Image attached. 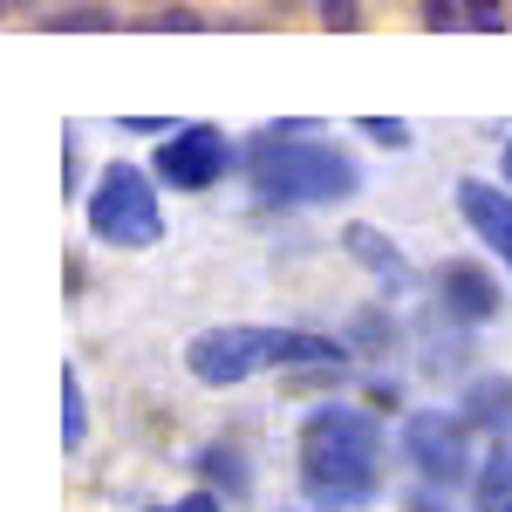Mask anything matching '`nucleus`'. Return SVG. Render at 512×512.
I'll use <instances>...</instances> for the list:
<instances>
[{
	"label": "nucleus",
	"instance_id": "nucleus-1",
	"mask_svg": "<svg viewBox=\"0 0 512 512\" xmlns=\"http://www.w3.org/2000/svg\"><path fill=\"white\" fill-rule=\"evenodd\" d=\"M376 458H383V431L355 403H328L301 424V485L321 512L369 506L376 499Z\"/></svg>",
	"mask_w": 512,
	"mask_h": 512
},
{
	"label": "nucleus",
	"instance_id": "nucleus-2",
	"mask_svg": "<svg viewBox=\"0 0 512 512\" xmlns=\"http://www.w3.org/2000/svg\"><path fill=\"white\" fill-rule=\"evenodd\" d=\"M280 362H301V369H342L349 355L335 349L328 335H294V328H205L185 349V369L198 383L226 390V383H246L260 369H280Z\"/></svg>",
	"mask_w": 512,
	"mask_h": 512
},
{
	"label": "nucleus",
	"instance_id": "nucleus-3",
	"mask_svg": "<svg viewBox=\"0 0 512 512\" xmlns=\"http://www.w3.org/2000/svg\"><path fill=\"white\" fill-rule=\"evenodd\" d=\"M246 178L267 205H328V198L355 192V164L315 137H267L246 158Z\"/></svg>",
	"mask_w": 512,
	"mask_h": 512
},
{
	"label": "nucleus",
	"instance_id": "nucleus-4",
	"mask_svg": "<svg viewBox=\"0 0 512 512\" xmlns=\"http://www.w3.org/2000/svg\"><path fill=\"white\" fill-rule=\"evenodd\" d=\"M89 233L110 239V246H151L164 233L158 198H151V178L137 164H110L89 192Z\"/></svg>",
	"mask_w": 512,
	"mask_h": 512
},
{
	"label": "nucleus",
	"instance_id": "nucleus-5",
	"mask_svg": "<svg viewBox=\"0 0 512 512\" xmlns=\"http://www.w3.org/2000/svg\"><path fill=\"white\" fill-rule=\"evenodd\" d=\"M226 164H233V144H226L212 123H185V130H171V137L158 144V178H164V185H178V192H205V185H219Z\"/></svg>",
	"mask_w": 512,
	"mask_h": 512
},
{
	"label": "nucleus",
	"instance_id": "nucleus-6",
	"mask_svg": "<svg viewBox=\"0 0 512 512\" xmlns=\"http://www.w3.org/2000/svg\"><path fill=\"white\" fill-rule=\"evenodd\" d=\"M403 458L431 485H458L465 472V417H444V410H417L403 417Z\"/></svg>",
	"mask_w": 512,
	"mask_h": 512
},
{
	"label": "nucleus",
	"instance_id": "nucleus-7",
	"mask_svg": "<svg viewBox=\"0 0 512 512\" xmlns=\"http://www.w3.org/2000/svg\"><path fill=\"white\" fill-rule=\"evenodd\" d=\"M437 294H444V315L451 321H492L499 315V287H492V274L478 267V260H444L437 267Z\"/></svg>",
	"mask_w": 512,
	"mask_h": 512
},
{
	"label": "nucleus",
	"instance_id": "nucleus-8",
	"mask_svg": "<svg viewBox=\"0 0 512 512\" xmlns=\"http://www.w3.org/2000/svg\"><path fill=\"white\" fill-rule=\"evenodd\" d=\"M458 212L506 253V267H512V198L499 185H485V178H458Z\"/></svg>",
	"mask_w": 512,
	"mask_h": 512
},
{
	"label": "nucleus",
	"instance_id": "nucleus-9",
	"mask_svg": "<svg viewBox=\"0 0 512 512\" xmlns=\"http://www.w3.org/2000/svg\"><path fill=\"white\" fill-rule=\"evenodd\" d=\"M465 424H485V431L512 424V383H506V376H485V383H472V396H465Z\"/></svg>",
	"mask_w": 512,
	"mask_h": 512
},
{
	"label": "nucleus",
	"instance_id": "nucleus-10",
	"mask_svg": "<svg viewBox=\"0 0 512 512\" xmlns=\"http://www.w3.org/2000/svg\"><path fill=\"white\" fill-rule=\"evenodd\" d=\"M342 239L355 246V260H362L369 274H383V280H403V253H396V246H390L383 233H376V226H349Z\"/></svg>",
	"mask_w": 512,
	"mask_h": 512
},
{
	"label": "nucleus",
	"instance_id": "nucleus-11",
	"mask_svg": "<svg viewBox=\"0 0 512 512\" xmlns=\"http://www.w3.org/2000/svg\"><path fill=\"white\" fill-rule=\"evenodd\" d=\"M478 512H512V444H499L478 472Z\"/></svg>",
	"mask_w": 512,
	"mask_h": 512
},
{
	"label": "nucleus",
	"instance_id": "nucleus-12",
	"mask_svg": "<svg viewBox=\"0 0 512 512\" xmlns=\"http://www.w3.org/2000/svg\"><path fill=\"white\" fill-rule=\"evenodd\" d=\"M205 478H212V485H219V492H246V458H239V451H226V444H212V451H205Z\"/></svg>",
	"mask_w": 512,
	"mask_h": 512
},
{
	"label": "nucleus",
	"instance_id": "nucleus-13",
	"mask_svg": "<svg viewBox=\"0 0 512 512\" xmlns=\"http://www.w3.org/2000/svg\"><path fill=\"white\" fill-rule=\"evenodd\" d=\"M458 14L472 21L478 35H499L506 28V0H458Z\"/></svg>",
	"mask_w": 512,
	"mask_h": 512
},
{
	"label": "nucleus",
	"instance_id": "nucleus-14",
	"mask_svg": "<svg viewBox=\"0 0 512 512\" xmlns=\"http://www.w3.org/2000/svg\"><path fill=\"white\" fill-rule=\"evenodd\" d=\"M355 21H362V0H321V28L328 35H349Z\"/></svg>",
	"mask_w": 512,
	"mask_h": 512
},
{
	"label": "nucleus",
	"instance_id": "nucleus-15",
	"mask_svg": "<svg viewBox=\"0 0 512 512\" xmlns=\"http://www.w3.org/2000/svg\"><path fill=\"white\" fill-rule=\"evenodd\" d=\"M62 437L82 444V390H76V376H62Z\"/></svg>",
	"mask_w": 512,
	"mask_h": 512
},
{
	"label": "nucleus",
	"instance_id": "nucleus-16",
	"mask_svg": "<svg viewBox=\"0 0 512 512\" xmlns=\"http://www.w3.org/2000/svg\"><path fill=\"white\" fill-rule=\"evenodd\" d=\"M362 130H369V137H383L390 151H403V144H410V130H403V123H390V117H362Z\"/></svg>",
	"mask_w": 512,
	"mask_h": 512
},
{
	"label": "nucleus",
	"instance_id": "nucleus-17",
	"mask_svg": "<svg viewBox=\"0 0 512 512\" xmlns=\"http://www.w3.org/2000/svg\"><path fill=\"white\" fill-rule=\"evenodd\" d=\"M151 512H219L212 492H192V499H178V506H151Z\"/></svg>",
	"mask_w": 512,
	"mask_h": 512
},
{
	"label": "nucleus",
	"instance_id": "nucleus-18",
	"mask_svg": "<svg viewBox=\"0 0 512 512\" xmlns=\"http://www.w3.org/2000/svg\"><path fill=\"white\" fill-rule=\"evenodd\" d=\"M424 21H431V28H458V7H451V0H431Z\"/></svg>",
	"mask_w": 512,
	"mask_h": 512
},
{
	"label": "nucleus",
	"instance_id": "nucleus-19",
	"mask_svg": "<svg viewBox=\"0 0 512 512\" xmlns=\"http://www.w3.org/2000/svg\"><path fill=\"white\" fill-rule=\"evenodd\" d=\"M499 171H506V185H512V144H506V151H499Z\"/></svg>",
	"mask_w": 512,
	"mask_h": 512
}]
</instances>
